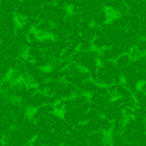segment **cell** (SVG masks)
Instances as JSON below:
<instances>
[{"instance_id": "1", "label": "cell", "mask_w": 146, "mask_h": 146, "mask_svg": "<svg viewBox=\"0 0 146 146\" xmlns=\"http://www.w3.org/2000/svg\"><path fill=\"white\" fill-rule=\"evenodd\" d=\"M106 21H108V14L105 13V10H100V12H98V13H94L92 22L95 23L96 27H101V26H104Z\"/></svg>"}, {"instance_id": "2", "label": "cell", "mask_w": 146, "mask_h": 146, "mask_svg": "<svg viewBox=\"0 0 146 146\" xmlns=\"http://www.w3.org/2000/svg\"><path fill=\"white\" fill-rule=\"evenodd\" d=\"M91 44H92V46H95L96 49H105V48H109V46H111V44L109 42V40L106 37H104V36H98V37H94V40L91 41Z\"/></svg>"}, {"instance_id": "3", "label": "cell", "mask_w": 146, "mask_h": 146, "mask_svg": "<svg viewBox=\"0 0 146 146\" xmlns=\"http://www.w3.org/2000/svg\"><path fill=\"white\" fill-rule=\"evenodd\" d=\"M132 62L131 56H129V54H121V55L118 56V58H115V67L117 68H124V67L129 66Z\"/></svg>"}]
</instances>
